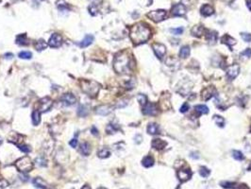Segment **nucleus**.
<instances>
[{"label": "nucleus", "instance_id": "nucleus-1", "mask_svg": "<svg viewBox=\"0 0 251 189\" xmlns=\"http://www.w3.org/2000/svg\"><path fill=\"white\" fill-rule=\"evenodd\" d=\"M151 30L148 28V26L144 23H138L132 26L129 32V37H130L133 44H140L146 42L150 38Z\"/></svg>", "mask_w": 251, "mask_h": 189}, {"label": "nucleus", "instance_id": "nucleus-2", "mask_svg": "<svg viewBox=\"0 0 251 189\" xmlns=\"http://www.w3.org/2000/svg\"><path fill=\"white\" fill-rule=\"evenodd\" d=\"M113 68L118 74H127L131 70V60L126 52L117 54L113 60Z\"/></svg>", "mask_w": 251, "mask_h": 189}, {"label": "nucleus", "instance_id": "nucleus-3", "mask_svg": "<svg viewBox=\"0 0 251 189\" xmlns=\"http://www.w3.org/2000/svg\"><path fill=\"white\" fill-rule=\"evenodd\" d=\"M81 90L86 93L89 97H96L99 92L100 85L94 81H88V79H82L80 81Z\"/></svg>", "mask_w": 251, "mask_h": 189}, {"label": "nucleus", "instance_id": "nucleus-4", "mask_svg": "<svg viewBox=\"0 0 251 189\" xmlns=\"http://www.w3.org/2000/svg\"><path fill=\"white\" fill-rule=\"evenodd\" d=\"M15 166L16 168L22 173H26L31 171L33 168V163L30 160V158L28 156L22 157L15 162Z\"/></svg>", "mask_w": 251, "mask_h": 189}, {"label": "nucleus", "instance_id": "nucleus-5", "mask_svg": "<svg viewBox=\"0 0 251 189\" xmlns=\"http://www.w3.org/2000/svg\"><path fill=\"white\" fill-rule=\"evenodd\" d=\"M166 15H167V13L164 10H157L150 11L149 13H147V17L150 18L152 21L158 23V22L164 20Z\"/></svg>", "mask_w": 251, "mask_h": 189}, {"label": "nucleus", "instance_id": "nucleus-6", "mask_svg": "<svg viewBox=\"0 0 251 189\" xmlns=\"http://www.w3.org/2000/svg\"><path fill=\"white\" fill-rule=\"evenodd\" d=\"M53 101L51 98L49 97H44L39 101V111L40 113H44V112H47L50 110L52 107Z\"/></svg>", "mask_w": 251, "mask_h": 189}, {"label": "nucleus", "instance_id": "nucleus-7", "mask_svg": "<svg viewBox=\"0 0 251 189\" xmlns=\"http://www.w3.org/2000/svg\"><path fill=\"white\" fill-rule=\"evenodd\" d=\"M62 38L58 33L52 34L51 37L49 38V41H48L49 47H51L53 48H58L62 45Z\"/></svg>", "mask_w": 251, "mask_h": 189}, {"label": "nucleus", "instance_id": "nucleus-8", "mask_svg": "<svg viewBox=\"0 0 251 189\" xmlns=\"http://www.w3.org/2000/svg\"><path fill=\"white\" fill-rule=\"evenodd\" d=\"M152 48H153L155 55L157 56L158 59H162L163 56H164L166 53V47H165V45L162 44L155 43L152 45Z\"/></svg>", "mask_w": 251, "mask_h": 189}, {"label": "nucleus", "instance_id": "nucleus-9", "mask_svg": "<svg viewBox=\"0 0 251 189\" xmlns=\"http://www.w3.org/2000/svg\"><path fill=\"white\" fill-rule=\"evenodd\" d=\"M60 101L65 106H71L77 102V97H76L73 94L67 93V94H62V97H60Z\"/></svg>", "mask_w": 251, "mask_h": 189}, {"label": "nucleus", "instance_id": "nucleus-10", "mask_svg": "<svg viewBox=\"0 0 251 189\" xmlns=\"http://www.w3.org/2000/svg\"><path fill=\"white\" fill-rule=\"evenodd\" d=\"M239 72H240V66H239L238 64L230 65L227 71V77L230 81H233V79L239 75Z\"/></svg>", "mask_w": 251, "mask_h": 189}, {"label": "nucleus", "instance_id": "nucleus-11", "mask_svg": "<svg viewBox=\"0 0 251 189\" xmlns=\"http://www.w3.org/2000/svg\"><path fill=\"white\" fill-rule=\"evenodd\" d=\"M158 112V107L155 103H146L143 110V113L146 115H156Z\"/></svg>", "mask_w": 251, "mask_h": 189}, {"label": "nucleus", "instance_id": "nucleus-12", "mask_svg": "<svg viewBox=\"0 0 251 189\" xmlns=\"http://www.w3.org/2000/svg\"><path fill=\"white\" fill-rule=\"evenodd\" d=\"M171 13H172L173 16H183L186 13V9L183 6V4H177L175 5L172 10H171Z\"/></svg>", "mask_w": 251, "mask_h": 189}, {"label": "nucleus", "instance_id": "nucleus-13", "mask_svg": "<svg viewBox=\"0 0 251 189\" xmlns=\"http://www.w3.org/2000/svg\"><path fill=\"white\" fill-rule=\"evenodd\" d=\"M112 107L109 105H101L96 109V113L99 115H108L112 113Z\"/></svg>", "mask_w": 251, "mask_h": 189}, {"label": "nucleus", "instance_id": "nucleus-14", "mask_svg": "<svg viewBox=\"0 0 251 189\" xmlns=\"http://www.w3.org/2000/svg\"><path fill=\"white\" fill-rule=\"evenodd\" d=\"M192 176V172L189 169H180L178 171V177L181 181H187Z\"/></svg>", "mask_w": 251, "mask_h": 189}, {"label": "nucleus", "instance_id": "nucleus-15", "mask_svg": "<svg viewBox=\"0 0 251 189\" xmlns=\"http://www.w3.org/2000/svg\"><path fill=\"white\" fill-rule=\"evenodd\" d=\"M33 184L35 185L36 187L41 188V189H48L49 188L46 181H45L44 179H42V178H40V177H37V178H35V179L33 180Z\"/></svg>", "mask_w": 251, "mask_h": 189}, {"label": "nucleus", "instance_id": "nucleus-16", "mask_svg": "<svg viewBox=\"0 0 251 189\" xmlns=\"http://www.w3.org/2000/svg\"><path fill=\"white\" fill-rule=\"evenodd\" d=\"M215 89L212 87H208V88L204 89L202 92V98L204 100H209L211 97L215 96Z\"/></svg>", "mask_w": 251, "mask_h": 189}, {"label": "nucleus", "instance_id": "nucleus-17", "mask_svg": "<svg viewBox=\"0 0 251 189\" xmlns=\"http://www.w3.org/2000/svg\"><path fill=\"white\" fill-rule=\"evenodd\" d=\"M94 38L93 35H91V34H87V35L84 37V39L78 44V45L82 48H85L87 47H89L90 44H92V43L94 42Z\"/></svg>", "mask_w": 251, "mask_h": 189}, {"label": "nucleus", "instance_id": "nucleus-18", "mask_svg": "<svg viewBox=\"0 0 251 189\" xmlns=\"http://www.w3.org/2000/svg\"><path fill=\"white\" fill-rule=\"evenodd\" d=\"M200 13L203 16H210L214 13V10L210 5H203L200 9Z\"/></svg>", "mask_w": 251, "mask_h": 189}, {"label": "nucleus", "instance_id": "nucleus-19", "mask_svg": "<svg viewBox=\"0 0 251 189\" xmlns=\"http://www.w3.org/2000/svg\"><path fill=\"white\" fill-rule=\"evenodd\" d=\"M79 151L82 155L84 156H88V155L91 153V146L88 142H83L80 144V149H79Z\"/></svg>", "mask_w": 251, "mask_h": 189}, {"label": "nucleus", "instance_id": "nucleus-20", "mask_svg": "<svg viewBox=\"0 0 251 189\" xmlns=\"http://www.w3.org/2000/svg\"><path fill=\"white\" fill-rule=\"evenodd\" d=\"M152 147L156 149H162L163 147H165L167 143L165 141H163L162 139H154L151 143Z\"/></svg>", "mask_w": 251, "mask_h": 189}, {"label": "nucleus", "instance_id": "nucleus-21", "mask_svg": "<svg viewBox=\"0 0 251 189\" xmlns=\"http://www.w3.org/2000/svg\"><path fill=\"white\" fill-rule=\"evenodd\" d=\"M147 132L149 134L152 135H156L159 133V127L158 124L156 123H150L147 126Z\"/></svg>", "mask_w": 251, "mask_h": 189}, {"label": "nucleus", "instance_id": "nucleus-22", "mask_svg": "<svg viewBox=\"0 0 251 189\" xmlns=\"http://www.w3.org/2000/svg\"><path fill=\"white\" fill-rule=\"evenodd\" d=\"M205 31H206V30H205V28L202 26H193L191 30L192 34L196 37H201L204 34Z\"/></svg>", "mask_w": 251, "mask_h": 189}, {"label": "nucleus", "instance_id": "nucleus-23", "mask_svg": "<svg viewBox=\"0 0 251 189\" xmlns=\"http://www.w3.org/2000/svg\"><path fill=\"white\" fill-rule=\"evenodd\" d=\"M221 41H222V43H224V44H226L229 45L230 48V50H232V49H231V47H232V45H234L235 44H236V40L233 39V38H232V37H230V35H225V36H223V38L221 39Z\"/></svg>", "mask_w": 251, "mask_h": 189}, {"label": "nucleus", "instance_id": "nucleus-24", "mask_svg": "<svg viewBox=\"0 0 251 189\" xmlns=\"http://www.w3.org/2000/svg\"><path fill=\"white\" fill-rule=\"evenodd\" d=\"M31 120H32V124L34 126H37L39 125L41 122V113L38 111V110H35L32 115H31Z\"/></svg>", "mask_w": 251, "mask_h": 189}, {"label": "nucleus", "instance_id": "nucleus-25", "mask_svg": "<svg viewBox=\"0 0 251 189\" xmlns=\"http://www.w3.org/2000/svg\"><path fill=\"white\" fill-rule=\"evenodd\" d=\"M16 44L19 45H23V47L24 45H28L29 44L26 34H21V35H18L16 37Z\"/></svg>", "mask_w": 251, "mask_h": 189}, {"label": "nucleus", "instance_id": "nucleus-26", "mask_svg": "<svg viewBox=\"0 0 251 189\" xmlns=\"http://www.w3.org/2000/svg\"><path fill=\"white\" fill-rule=\"evenodd\" d=\"M120 130V127L118 126L117 124H113V123H110L108 124L107 128H106V131H107V133L109 134H113L115 133V132L117 131Z\"/></svg>", "mask_w": 251, "mask_h": 189}, {"label": "nucleus", "instance_id": "nucleus-27", "mask_svg": "<svg viewBox=\"0 0 251 189\" xmlns=\"http://www.w3.org/2000/svg\"><path fill=\"white\" fill-rule=\"evenodd\" d=\"M206 38L208 42L210 44H214L216 40H217V33H216L215 31H212V30H211V31H209L207 34H206Z\"/></svg>", "mask_w": 251, "mask_h": 189}, {"label": "nucleus", "instance_id": "nucleus-28", "mask_svg": "<svg viewBox=\"0 0 251 189\" xmlns=\"http://www.w3.org/2000/svg\"><path fill=\"white\" fill-rule=\"evenodd\" d=\"M142 165L144 167H151L154 165V159L151 156H146L142 161Z\"/></svg>", "mask_w": 251, "mask_h": 189}, {"label": "nucleus", "instance_id": "nucleus-29", "mask_svg": "<svg viewBox=\"0 0 251 189\" xmlns=\"http://www.w3.org/2000/svg\"><path fill=\"white\" fill-rule=\"evenodd\" d=\"M190 55V47L188 45H185V47H182L180 51V57L181 59H186L188 58Z\"/></svg>", "mask_w": 251, "mask_h": 189}, {"label": "nucleus", "instance_id": "nucleus-30", "mask_svg": "<svg viewBox=\"0 0 251 189\" xmlns=\"http://www.w3.org/2000/svg\"><path fill=\"white\" fill-rule=\"evenodd\" d=\"M46 47H47V44L45 43L44 40H39L35 44V48H36V50H38V51L44 50V49H45Z\"/></svg>", "mask_w": 251, "mask_h": 189}, {"label": "nucleus", "instance_id": "nucleus-31", "mask_svg": "<svg viewBox=\"0 0 251 189\" xmlns=\"http://www.w3.org/2000/svg\"><path fill=\"white\" fill-rule=\"evenodd\" d=\"M214 120L215 124L217 125L218 127L223 128L224 126H225V119H224L222 116H220V115H214Z\"/></svg>", "mask_w": 251, "mask_h": 189}, {"label": "nucleus", "instance_id": "nucleus-32", "mask_svg": "<svg viewBox=\"0 0 251 189\" xmlns=\"http://www.w3.org/2000/svg\"><path fill=\"white\" fill-rule=\"evenodd\" d=\"M98 157L101 158V159H104V158H108L110 155H111V151H110L108 149H102L101 150L98 151Z\"/></svg>", "mask_w": 251, "mask_h": 189}, {"label": "nucleus", "instance_id": "nucleus-33", "mask_svg": "<svg viewBox=\"0 0 251 189\" xmlns=\"http://www.w3.org/2000/svg\"><path fill=\"white\" fill-rule=\"evenodd\" d=\"M195 109H196V111L199 113H209V108L206 105H196Z\"/></svg>", "mask_w": 251, "mask_h": 189}, {"label": "nucleus", "instance_id": "nucleus-34", "mask_svg": "<svg viewBox=\"0 0 251 189\" xmlns=\"http://www.w3.org/2000/svg\"><path fill=\"white\" fill-rule=\"evenodd\" d=\"M19 58L20 59H24V60H29L32 58V53L29 51H21L18 54Z\"/></svg>", "mask_w": 251, "mask_h": 189}, {"label": "nucleus", "instance_id": "nucleus-35", "mask_svg": "<svg viewBox=\"0 0 251 189\" xmlns=\"http://www.w3.org/2000/svg\"><path fill=\"white\" fill-rule=\"evenodd\" d=\"M199 174H200L201 177L207 178L211 174V171H210V169L206 167V166H201V167L199 168Z\"/></svg>", "mask_w": 251, "mask_h": 189}, {"label": "nucleus", "instance_id": "nucleus-36", "mask_svg": "<svg viewBox=\"0 0 251 189\" xmlns=\"http://www.w3.org/2000/svg\"><path fill=\"white\" fill-rule=\"evenodd\" d=\"M232 156H233V158L235 159V160H237V161H243L245 159L244 154H243L241 151H239V150H233L232 151Z\"/></svg>", "mask_w": 251, "mask_h": 189}, {"label": "nucleus", "instance_id": "nucleus-37", "mask_svg": "<svg viewBox=\"0 0 251 189\" xmlns=\"http://www.w3.org/2000/svg\"><path fill=\"white\" fill-rule=\"evenodd\" d=\"M78 113L79 116H82V117H83V116H86L87 113H88V110L85 108V106L80 105V106L78 107Z\"/></svg>", "mask_w": 251, "mask_h": 189}, {"label": "nucleus", "instance_id": "nucleus-38", "mask_svg": "<svg viewBox=\"0 0 251 189\" xmlns=\"http://www.w3.org/2000/svg\"><path fill=\"white\" fill-rule=\"evenodd\" d=\"M137 100H138L139 103H140L141 105H143V106H144V105L147 103V102H146V101H147L146 96H144V94H138V97H137Z\"/></svg>", "mask_w": 251, "mask_h": 189}, {"label": "nucleus", "instance_id": "nucleus-39", "mask_svg": "<svg viewBox=\"0 0 251 189\" xmlns=\"http://www.w3.org/2000/svg\"><path fill=\"white\" fill-rule=\"evenodd\" d=\"M183 31H184V29L182 26H180V28H170V32L174 34V35H180Z\"/></svg>", "mask_w": 251, "mask_h": 189}, {"label": "nucleus", "instance_id": "nucleus-40", "mask_svg": "<svg viewBox=\"0 0 251 189\" xmlns=\"http://www.w3.org/2000/svg\"><path fill=\"white\" fill-rule=\"evenodd\" d=\"M240 56L242 57V58H245V59H248L251 57V48H246L245 50L243 51Z\"/></svg>", "mask_w": 251, "mask_h": 189}, {"label": "nucleus", "instance_id": "nucleus-41", "mask_svg": "<svg viewBox=\"0 0 251 189\" xmlns=\"http://www.w3.org/2000/svg\"><path fill=\"white\" fill-rule=\"evenodd\" d=\"M220 184H221L222 187L226 188V189H230V188H232L234 186L233 183H229V181H222Z\"/></svg>", "mask_w": 251, "mask_h": 189}, {"label": "nucleus", "instance_id": "nucleus-42", "mask_svg": "<svg viewBox=\"0 0 251 189\" xmlns=\"http://www.w3.org/2000/svg\"><path fill=\"white\" fill-rule=\"evenodd\" d=\"M241 36H242V39L244 40L245 42H248V43L251 42V34L245 32V33H242Z\"/></svg>", "mask_w": 251, "mask_h": 189}, {"label": "nucleus", "instance_id": "nucleus-43", "mask_svg": "<svg viewBox=\"0 0 251 189\" xmlns=\"http://www.w3.org/2000/svg\"><path fill=\"white\" fill-rule=\"evenodd\" d=\"M36 163L38 165H39L40 166H44L46 165V161L44 160V157H39L38 159H36Z\"/></svg>", "mask_w": 251, "mask_h": 189}, {"label": "nucleus", "instance_id": "nucleus-44", "mask_svg": "<svg viewBox=\"0 0 251 189\" xmlns=\"http://www.w3.org/2000/svg\"><path fill=\"white\" fill-rule=\"evenodd\" d=\"M19 149L24 153H28L30 151V147L26 145H22V146H19Z\"/></svg>", "mask_w": 251, "mask_h": 189}, {"label": "nucleus", "instance_id": "nucleus-45", "mask_svg": "<svg viewBox=\"0 0 251 189\" xmlns=\"http://www.w3.org/2000/svg\"><path fill=\"white\" fill-rule=\"evenodd\" d=\"M7 186H9V183H8L5 179L0 178V189H4V188H6Z\"/></svg>", "mask_w": 251, "mask_h": 189}, {"label": "nucleus", "instance_id": "nucleus-46", "mask_svg": "<svg viewBox=\"0 0 251 189\" xmlns=\"http://www.w3.org/2000/svg\"><path fill=\"white\" fill-rule=\"evenodd\" d=\"M190 109V106H189V104L188 103H184L183 105L181 106V108H180V112L181 113H186V112H188V110Z\"/></svg>", "mask_w": 251, "mask_h": 189}, {"label": "nucleus", "instance_id": "nucleus-47", "mask_svg": "<svg viewBox=\"0 0 251 189\" xmlns=\"http://www.w3.org/2000/svg\"><path fill=\"white\" fill-rule=\"evenodd\" d=\"M142 140H143V137H142V135H141V134H136V135H135L134 142H135L136 144H140L141 142H142Z\"/></svg>", "mask_w": 251, "mask_h": 189}, {"label": "nucleus", "instance_id": "nucleus-48", "mask_svg": "<svg viewBox=\"0 0 251 189\" xmlns=\"http://www.w3.org/2000/svg\"><path fill=\"white\" fill-rule=\"evenodd\" d=\"M69 145L72 147H77V145H78V140L77 139H72L71 141L69 142Z\"/></svg>", "mask_w": 251, "mask_h": 189}, {"label": "nucleus", "instance_id": "nucleus-49", "mask_svg": "<svg viewBox=\"0 0 251 189\" xmlns=\"http://www.w3.org/2000/svg\"><path fill=\"white\" fill-rule=\"evenodd\" d=\"M190 156H191L193 159H198L199 158V154L198 152H196V151H193V152H191V154H190Z\"/></svg>", "mask_w": 251, "mask_h": 189}, {"label": "nucleus", "instance_id": "nucleus-50", "mask_svg": "<svg viewBox=\"0 0 251 189\" xmlns=\"http://www.w3.org/2000/svg\"><path fill=\"white\" fill-rule=\"evenodd\" d=\"M91 131H92V133L94 134V135H97L98 134V131H97V129L94 127V126H93L92 127V129H91Z\"/></svg>", "mask_w": 251, "mask_h": 189}, {"label": "nucleus", "instance_id": "nucleus-51", "mask_svg": "<svg viewBox=\"0 0 251 189\" xmlns=\"http://www.w3.org/2000/svg\"><path fill=\"white\" fill-rule=\"evenodd\" d=\"M246 5H248V9L251 10V0H248V1H246Z\"/></svg>", "mask_w": 251, "mask_h": 189}, {"label": "nucleus", "instance_id": "nucleus-52", "mask_svg": "<svg viewBox=\"0 0 251 189\" xmlns=\"http://www.w3.org/2000/svg\"><path fill=\"white\" fill-rule=\"evenodd\" d=\"M13 55L11 54V53H8V54L5 55V58H8V59H11V57H12Z\"/></svg>", "mask_w": 251, "mask_h": 189}, {"label": "nucleus", "instance_id": "nucleus-53", "mask_svg": "<svg viewBox=\"0 0 251 189\" xmlns=\"http://www.w3.org/2000/svg\"><path fill=\"white\" fill-rule=\"evenodd\" d=\"M81 189H91V187L89 186V185H88V184H86V185H84V186H83V187H82Z\"/></svg>", "mask_w": 251, "mask_h": 189}, {"label": "nucleus", "instance_id": "nucleus-54", "mask_svg": "<svg viewBox=\"0 0 251 189\" xmlns=\"http://www.w3.org/2000/svg\"><path fill=\"white\" fill-rule=\"evenodd\" d=\"M2 143H3V140H2V138H1V137H0V145H1Z\"/></svg>", "mask_w": 251, "mask_h": 189}, {"label": "nucleus", "instance_id": "nucleus-55", "mask_svg": "<svg viewBox=\"0 0 251 189\" xmlns=\"http://www.w3.org/2000/svg\"><path fill=\"white\" fill-rule=\"evenodd\" d=\"M248 169H249V170H251V164H250V165H249V167H248Z\"/></svg>", "mask_w": 251, "mask_h": 189}, {"label": "nucleus", "instance_id": "nucleus-56", "mask_svg": "<svg viewBox=\"0 0 251 189\" xmlns=\"http://www.w3.org/2000/svg\"><path fill=\"white\" fill-rule=\"evenodd\" d=\"M98 189H106V188H104V187H99Z\"/></svg>", "mask_w": 251, "mask_h": 189}, {"label": "nucleus", "instance_id": "nucleus-57", "mask_svg": "<svg viewBox=\"0 0 251 189\" xmlns=\"http://www.w3.org/2000/svg\"><path fill=\"white\" fill-rule=\"evenodd\" d=\"M177 189H180V186H178V187H177Z\"/></svg>", "mask_w": 251, "mask_h": 189}]
</instances>
